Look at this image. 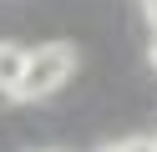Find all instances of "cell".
Instances as JSON below:
<instances>
[{"label":"cell","mask_w":157,"mask_h":152,"mask_svg":"<svg viewBox=\"0 0 157 152\" xmlns=\"http://www.w3.org/2000/svg\"><path fill=\"white\" fill-rule=\"evenodd\" d=\"M71 71H76V46L51 41V46L31 51V66H25L15 96H21V101H41V96H51V91H61L66 81H71Z\"/></svg>","instance_id":"cell-1"},{"label":"cell","mask_w":157,"mask_h":152,"mask_svg":"<svg viewBox=\"0 0 157 152\" xmlns=\"http://www.w3.org/2000/svg\"><path fill=\"white\" fill-rule=\"evenodd\" d=\"M25 66H31V51L15 46V41H0V91H5V96H15V91H21Z\"/></svg>","instance_id":"cell-2"},{"label":"cell","mask_w":157,"mask_h":152,"mask_svg":"<svg viewBox=\"0 0 157 152\" xmlns=\"http://www.w3.org/2000/svg\"><path fill=\"white\" fill-rule=\"evenodd\" d=\"M127 152H157V137H127Z\"/></svg>","instance_id":"cell-3"},{"label":"cell","mask_w":157,"mask_h":152,"mask_svg":"<svg viewBox=\"0 0 157 152\" xmlns=\"http://www.w3.org/2000/svg\"><path fill=\"white\" fill-rule=\"evenodd\" d=\"M96 152H127V142H106V147H96Z\"/></svg>","instance_id":"cell-4"}]
</instances>
